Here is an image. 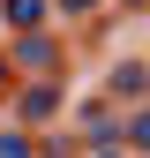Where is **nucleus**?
Listing matches in <instances>:
<instances>
[{
    "label": "nucleus",
    "instance_id": "nucleus-1",
    "mask_svg": "<svg viewBox=\"0 0 150 158\" xmlns=\"http://www.w3.org/2000/svg\"><path fill=\"white\" fill-rule=\"evenodd\" d=\"M8 60H15V68H38V75H45L53 60H60V38H45V30H23V38H15V53H8Z\"/></svg>",
    "mask_w": 150,
    "mask_h": 158
},
{
    "label": "nucleus",
    "instance_id": "nucleus-2",
    "mask_svg": "<svg viewBox=\"0 0 150 158\" xmlns=\"http://www.w3.org/2000/svg\"><path fill=\"white\" fill-rule=\"evenodd\" d=\"M112 98H120V106L150 98V60H120V68H112Z\"/></svg>",
    "mask_w": 150,
    "mask_h": 158
},
{
    "label": "nucleus",
    "instance_id": "nucleus-3",
    "mask_svg": "<svg viewBox=\"0 0 150 158\" xmlns=\"http://www.w3.org/2000/svg\"><path fill=\"white\" fill-rule=\"evenodd\" d=\"M120 143L135 151V158H150V98H135V106L120 113Z\"/></svg>",
    "mask_w": 150,
    "mask_h": 158
},
{
    "label": "nucleus",
    "instance_id": "nucleus-4",
    "mask_svg": "<svg viewBox=\"0 0 150 158\" xmlns=\"http://www.w3.org/2000/svg\"><path fill=\"white\" fill-rule=\"evenodd\" d=\"M60 113V83H30L23 90V121H53Z\"/></svg>",
    "mask_w": 150,
    "mask_h": 158
},
{
    "label": "nucleus",
    "instance_id": "nucleus-5",
    "mask_svg": "<svg viewBox=\"0 0 150 158\" xmlns=\"http://www.w3.org/2000/svg\"><path fill=\"white\" fill-rule=\"evenodd\" d=\"M8 23H23V30H38V23H45V0H8Z\"/></svg>",
    "mask_w": 150,
    "mask_h": 158
},
{
    "label": "nucleus",
    "instance_id": "nucleus-6",
    "mask_svg": "<svg viewBox=\"0 0 150 158\" xmlns=\"http://www.w3.org/2000/svg\"><path fill=\"white\" fill-rule=\"evenodd\" d=\"M30 151H38V143H30L23 128H15V135H0V158H30Z\"/></svg>",
    "mask_w": 150,
    "mask_h": 158
},
{
    "label": "nucleus",
    "instance_id": "nucleus-7",
    "mask_svg": "<svg viewBox=\"0 0 150 158\" xmlns=\"http://www.w3.org/2000/svg\"><path fill=\"white\" fill-rule=\"evenodd\" d=\"M90 158H135V151H128V143H98Z\"/></svg>",
    "mask_w": 150,
    "mask_h": 158
},
{
    "label": "nucleus",
    "instance_id": "nucleus-8",
    "mask_svg": "<svg viewBox=\"0 0 150 158\" xmlns=\"http://www.w3.org/2000/svg\"><path fill=\"white\" fill-rule=\"evenodd\" d=\"M0 90H15V60H8V53H0Z\"/></svg>",
    "mask_w": 150,
    "mask_h": 158
},
{
    "label": "nucleus",
    "instance_id": "nucleus-9",
    "mask_svg": "<svg viewBox=\"0 0 150 158\" xmlns=\"http://www.w3.org/2000/svg\"><path fill=\"white\" fill-rule=\"evenodd\" d=\"M60 8H68V15H90V8H98V0H60Z\"/></svg>",
    "mask_w": 150,
    "mask_h": 158
},
{
    "label": "nucleus",
    "instance_id": "nucleus-10",
    "mask_svg": "<svg viewBox=\"0 0 150 158\" xmlns=\"http://www.w3.org/2000/svg\"><path fill=\"white\" fill-rule=\"evenodd\" d=\"M53 158H68V151H60V143H53Z\"/></svg>",
    "mask_w": 150,
    "mask_h": 158
},
{
    "label": "nucleus",
    "instance_id": "nucleus-11",
    "mask_svg": "<svg viewBox=\"0 0 150 158\" xmlns=\"http://www.w3.org/2000/svg\"><path fill=\"white\" fill-rule=\"evenodd\" d=\"M128 8H143V0H128Z\"/></svg>",
    "mask_w": 150,
    "mask_h": 158
}]
</instances>
